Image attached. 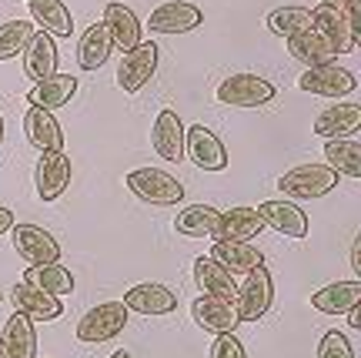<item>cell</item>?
<instances>
[{
    "label": "cell",
    "instance_id": "obj_1",
    "mask_svg": "<svg viewBox=\"0 0 361 358\" xmlns=\"http://www.w3.org/2000/svg\"><path fill=\"white\" fill-rule=\"evenodd\" d=\"M124 184H128V191L137 201L154 208H174L184 198V184L174 174L161 171V167H137V171H130L124 178Z\"/></svg>",
    "mask_w": 361,
    "mask_h": 358
},
{
    "label": "cell",
    "instance_id": "obj_2",
    "mask_svg": "<svg viewBox=\"0 0 361 358\" xmlns=\"http://www.w3.org/2000/svg\"><path fill=\"white\" fill-rule=\"evenodd\" d=\"M284 198H301V201H314L324 198L338 188V174L328 165H298L291 171H284L278 178Z\"/></svg>",
    "mask_w": 361,
    "mask_h": 358
},
{
    "label": "cell",
    "instance_id": "obj_3",
    "mask_svg": "<svg viewBox=\"0 0 361 358\" xmlns=\"http://www.w3.org/2000/svg\"><path fill=\"white\" fill-rule=\"evenodd\" d=\"M214 97L228 107H264L278 97V88L261 74H228L218 84Z\"/></svg>",
    "mask_w": 361,
    "mask_h": 358
},
{
    "label": "cell",
    "instance_id": "obj_4",
    "mask_svg": "<svg viewBox=\"0 0 361 358\" xmlns=\"http://www.w3.org/2000/svg\"><path fill=\"white\" fill-rule=\"evenodd\" d=\"M274 305V278L264 265L251 268L245 275V285L234 292V308L241 321H261Z\"/></svg>",
    "mask_w": 361,
    "mask_h": 358
},
{
    "label": "cell",
    "instance_id": "obj_5",
    "mask_svg": "<svg viewBox=\"0 0 361 358\" xmlns=\"http://www.w3.org/2000/svg\"><path fill=\"white\" fill-rule=\"evenodd\" d=\"M130 311L124 308V302H104V305L90 308L87 315L78 321V342L84 345H101V342H111L124 332Z\"/></svg>",
    "mask_w": 361,
    "mask_h": 358
},
{
    "label": "cell",
    "instance_id": "obj_6",
    "mask_svg": "<svg viewBox=\"0 0 361 358\" xmlns=\"http://www.w3.org/2000/svg\"><path fill=\"white\" fill-rule=\"evenodd\" d=\"M298 88L314 94V97L338 101V97H348V94L358 90V77L331 61V64H322V67H305V74L298 77Z\"/></svg>",
    "mask_w": 361,
    "mask_h": 358
},
{
    "label": "cell",
    "instance_id": "obj_7",
    "mask_svg": "<svg viewBox=\"0 0 361 358\" xmlns=\"http://www.w3.org/2000/svg\"><path fill=\"white\" fill-rule=\"evenodd\" d=\"M154 71H157V44L154 40H141L137 47H130L121 57L117 88L124 90V94H137V90L147 88V80L154 77Z\"/></svg>",
    "mask_w": 361,
    "mask_h": 358
},
{
    "label": "cell",
    "instance_id": "obj_8",
    "mask_svg": "<svg viewBox=\"0 0 361 358\" xmlns=\"http://www.w3.org/2000/svg\"><path fill=\"white\" fill-rule=\"evenodd\" d=\"M184 161H191L201 171H224L228 167V148L211 128L194 124L184 134Z\"/></svg>",
    "mask_w": 361,
    "mask_h": 358
},
{
    "label": "cell",
    "instance_id": "obj_9",
    "mask_svg": "<svg viewBox=\"0 0 361 358\" xmlns=\"http://www.w3.org/2000/svg\"><path fill=\"white\" fill-rule=\"evenodd\" d=\"M11 238H13L17 255L24 258V261H30V265L61 261V241L47 228H40V225H13Z\"/></svg>",
    "mask_w": 361,
    "mask_h": 358
},
{
    "label": "cell",
    "instance_id": "obj_10",
    "mask_svg": "<svg viewBox=\"0 0 361 358\" xmlns=\"http://www.w3.org/2000/svg\"><path fill=\"white\" fill-rule=\"evenodd\" d=\"M204 24V11L197 7V4H188V0H168V4H161L151 11L147 17V27L154 30V34H191L197 27Z\"/></svg>",
    "mask_w": 361,
    "mask_h": 358
},
{
    "label": "cell",
    "instance_id": "obj_11",
    "mask_svg": "<svg viewBox=\"0 0 361 358\" xmlns=\"http://www.w3.org/2000/svg\"><path fill=\"white\" fill-rule=\"evenodd\" d=\"M184 134H188V124L178 117V111L164 107V111H157L154 124H151V148L168 165H180L184 161Z\"/></svg>",
    "mask_w": 361,
    "mask_h": 358
},
{
    "label": "cell",
    "instance_id": "obj_12",
    "mask_svg": "<svg viewBox=\"0 0 361 358\" xmlns=\"http://www.w3.org/2000/svg\"><path fill=\"white\" fill-rule=\"evenodd\" d=\"M71 157L64 151H44L34 167V184H37L40 201H57L71 188Z\"/></svg>",
    "mask_w": 361,
    "mask_h": 358
},
{
    "label": "cell",
    "instance_id": "obj_13",
    "mask_svg": "<svg viewBox=\"0 0 361 358\" xmlns=\"http://www.w3.org/2000/svg\"><path fill=\"white\" fill-rule=\"evenodd\" d=\"M191 318H194L197 328H204V332H211V335L234 332V328L241 325L238 308H234V298H214V294H201V298H194Z\"/></svg>",
    "mask_w": 361,
    "mask_h": 358
},
{
    "label": "cell",
    "instance_id": "obj_14",
    "mask_svg": "<svg viewBox=\"0 0 361 358\" xmlns=\"http://www.w3.org/2000/svg\"><path fill=\"white\" fill-rule=\"evenodd\" d=\"M258 217L264 221V228H274L278 234H288V238H305L308 234V215L305 208H298L291 198H278V201H261Z\"/></svg>",
    "mask_w": 361,
    "mask_h": 358
},
{
    "label": "cell",
    "instance_id": "obj_15",
    "mask_svg": "<svg viewBox=\"0 0 361 358\" xmlns=\"http://www.w3.org/2000/svg\"><path fill=\"white\" fill-rule=\"evenodd\" d=\"M361 128V104L358 101H338L331 107H324L322 114L314 117L311 134H318L324 141H335V138H348Z\"/></svg>",
    "mask_w": 361,
    "mask_h": 358
},
{
    "label": "cell",
    "instance_id": "obj_16",
    "mask_svg": "<svg viewBox=\"0 0 361 358\" xmlns=\"http://www.w3.org/2000/svg\"><path fill=\"white\" fill-rule=\"evenodd\" d=\"M124 308L137 311V315H147V318L151 315H171V311H178V294L161 282H144L134 285L130 292H124Z\"/></svg>",
    "mask_w": 361,
    "mask_h": 358
},
{
    "label": "cell",
    "instance_id": "obj_17",
    "mask_svg": "<svg viewBox=\"0 0 361 358\" xmlns=\"http://www.w3.org/2000/svg\"><path fill=\"white\" fill-rule=\"evenodd\" d=\"M11 302H13V311H24L30 321H57L61 315H64L61 298L40 292V288H34V285H27V282L13 285V288H11Z\"/></svg>",
    "mask_w": 361,
    "mask_h": 358
},
{
    "label": "cell",
    "instance_id": "obj_18",
    "mask_svg": "<svg viewBox=\"0 0 361 358\" xmlns=\"http://www.w3.org/2000/svg\"><path fill=\"white\" fill-rule=\"evenodd\" d=\"M104 27H107V37H111V47H117L121 54H128L130 47L141 44V20L137 13L130 11L128 4H107L104 7Z\"/></svg>",
    "mask_w": 361,
    "mask_h": 358
},
{
    "label": "cell",
    "instance_id": "obj_19",
    "mask_svg": "<svg viewBox=\"0 0 361 358\" xmlns=\"http://www.w3.org/2000/svg\"><path fill=\"white\" fill-rule=\"evenodd\" d=\"M261 231H264V221L255 208H231V211H221L211 241H255Z\"/></svg>",
    "mask_w": 361,
    "mask_h": 358
},
{
    "label": "cell",
    "instance_id": "obj_20",
    "mask_svg": "<svg viewBox=\"0 0 361 358\" xmlns=\"http://www.w3.org/2000/svg\"><path fill=\"white\" fill-rule=\"evenodd\" d=\"M311 30H318L335 54H351L358 47V40L351 37V30H348V24H345V17H341L338 7L318 4V7L311 11Z\"/></svg>",
    "mask_w": 361,
    "mask_h": 358
},
{
    "label": "cell",
    "instance_id": "obj_21",
    "mask_svg": "<svg viewBox=\"0 0 361 358\" xmlns=\"http://www.w3.org/2000/svg\"><path fill=\"white\" fill-rule=\"evenodd\" d=\"M24 134H27V141L34 144L40 154L44 151H64V131H61V124H57L54 111H44V107H27Z\"/></svg>",
    "mask_w": 361,
    "mask_h": 358
},
{
    "label": "cell",
    "instance_id": "obj_22",
    "mask_svg": "<svg viewBox=\"0 0 361 358\" xmlns=\"http://www.w3.org/2000/svg\"><path fill=\"white\" fill-rule=\"evenodd\" d=\"M361 305V282L351 278V282H331L318 288L311 294V308L322 311V315H345L351 308Z\"/></svg>",
    "mask_w": 361,
    "mask_h": 358
},
{
    "label": "cell",
    "instance_id": "obj_23",
    "mask_svg": "<svg viewBox=\"0 0 361 358\" xmlns=\"http://www.w3.org/2000/svg\"><path fill=\"white\" fill-rule=\"evenodd\" d=\"M24 74L37 84L44 77L57 74V44H54L51 34H44V30H34V37L27 40L24 51Z\"/></svg>",
    "mask_w": 361,
    "mask_h": 358
},
{
    "label": "cell",
    "instance_id": "obj_24",
    "mask_svg": "<svg viewBox=\"0 0 361 358\" xmlns=\"http://www.w3.org/2000/svg\"><path fill=\"white\" fill-rule=\"evenodd\" d=\"M211 258H214V261H218V265L228 271L231 278H238V275H247L251 268L264 265V255H261V251L251 241H214V248H211Z\"/></svg>",
    "mask_w": 361,
    "mask_h": 358
},
{
    "label": "cell",
    "instance_id": "obj_25",
    "mask_svg": "<svg viewBox=\"0 0 361 358\" xmlns=\"http://www.w3.org/2000/svg\"><path fill=\"white\" fill-rule=\"evenodd\" d=\"M30 24L51 34V37H71L74 34V17L64 0H30Z\"/></svg>",
    "mask_w": 361,
    "mask_h": 358
},
{
    "label": "cell",
    "instance_id": "obj_26",
    "mask_svg": "<svg viewBox=\"0 0 361 358\" xmlns=\"http://www.w3.org/2000/svg\"><path fill=\"white\" fill-rule=\"evenodd\" d=\"M74 94H78V77L74 74H51V77H44V80L34 84V90L27 94V101H30V107L57 111V107L71 104Z\"/></svg>",
    "mask_w": 361,
    "mask_h": 358
},
{
    "label": "cell",
    "instance_id": "obj_27",
    "mask_svg": "<svg viewBox=\"0 0 361 358\" xmlns=\"http://www.w3.org/2000/svg\"><path fill=\"white\" fill-rule=\"evenodd\" d=\"M0 345L7 358H37V335H34V321L24 311H13L4 332H0Z\"/></svg>",
    "mask_w": 361,
    "mask_h": 358
},
{
    "label": "cell",
    "instance_id": "obj_28",
    "mask_svg": "<svg viewBox=\"0 0 361 358\" xmlns=\"http://www.w3.org/2000/svg\"><path fill=\"white\" fill-rule=\"evenodd\" d=\"M288 44V54L295 57L298 64H305V67H322V64H331L338 54L328 47V40L318 34V30H301V34H295V37H288L284 40Z\"/></svg>",
    "mask_w": 361,
    "mask_h": 358
},
{
    "label": "cell",
    "instance_id": "obj_29",
    "mask_svg": "<svg viewBox=\"0 0 361 358\" xmlns=\"http://www.w3.org/2000/svg\"><path fill=\"white\" fill-rule=\"evenodd\" d=\"M111 51L114 47H111V37H107V27H104V20H97L78 40V67L80 71H97V67L107 64Z\"/></svg>",
    "mask_w": 361,
    "mask_h": 358
},
{
    "label": "cell",
    "instance_id": "obj_30",
    "mask_svg": "<svg viewBox=\"0 0 361 358\" xmlns=\"http://www.w3.org/2000/svg\"><path fill=\"white\" fill-rule=\"evenodd\" d=\"M194 285L201 288V294H214V298H234L238 292L234 278L211 255L194 258Z\"/></svg>",
    "mask_w": 361,
    "mask_h": 358
},
{
    "label": "cell",
    "instance_id": "obj_31",
    "mask_svg": "<svg viewBox=\"0 0 361 358\" xmlns=\"http://www.w3.org/2000/svg\"><path fill=\"white\" fill-rule=\"evenodd\" d=\"M27 285H34L40 292L54 294V298H64V294H74V275L71 268H64L61 261H51V265H30L24 275Z\"/></svg>",
    "mask_w": 361,
    "mask_h": 358
},
{
    "label": "cell",
    "instance_id": "obj_32",
    "mask_svg": "<svg viewBox=\"0 0 361 358\" xmlns=\"http://www.w3.org/2000/svg\"><path fill=\"white\" fill-rule=\"evenodd\" d=\"M324 165L331 167L338 178H361V144L351 141V138L324 141Z\"/></svg>",
    "mask_w": 361,
    "mask_h": 358
},
{
    "label": "cell",
    "instance_id": "obj_33",
    "mask_svg": "<svg viewBox=\"0 0 361 358\" xmlns=\"http://www.w3.org/2000/svg\"><path fill=\"white\" fill-rule=\"evenodd\" d=\"M221 211L211 205H188L180 208L178 217H174V231L184 234V238H211L214 228H218Z\"/></svg>",
    "mask_w": 361,
    "mask_h": 358
},
{
    "label": "cell",
    "instance_id": "obj_34",
    "mask_svg": "<svg viewBox=\"0 0 361 358\" xmlns=\"http://www.w3.org/2000/svg\"><path fill=\"white\" fill-rule=\"evenodd\" d=\"M264 24L274 37H295L301 30H308L311 27V11L308 7H295V4H288V7H274V11L264 17Z\"/></svg>",
    "mask_w": 361,
    "mask_h": 358
},
{
    "label": "cell",
    "instance_id": "obj_35",
    "mask_svg": "<svg viewBox=\"0 0 361 358\" xmlns=\"http://www.w3.org/2000/svg\"><path fill=\"white\" fill-rule=\"evenodd\" d=\"M37 27L30 24V17H13L0 24V61H11L27 47V40L34 37Z\"/></svg>",
    "mask_w": 361,
    "mask_h": 358
},
{
    "label": "cell",
    "instance_id": "obj_36",
    "mask_svg": "<svg viewBox=\"0 0 361 358\" xmlns=\"http://www.w3.org/2000/svg\"><path fill=\"white\" fill-rule=\"evenodd\" d=\"M314 358H355V348L341 332H324Z\"/></svg>",
    "mask_w": 361,
    "mask_h": 358
},
{
    "label": "cell",
    "instance_id": "obj_37",
    "mask_svg": "<svg viewBox=\"0 0 361 358\" xmlns=\"http://www.w3.org/2000/svg\"><path fill=\"white\" fill-rule=\"evenodd\" d=\"M211 358H247L241 338L234 332H224V335H214L211 342Z\"/></svg>",
    "mask_w": 361,
    "mask_h": 358
},
{
    "label": "cell",
    "instance_id": "obj_38",
    "mask_svg": "<svg viewBox=\"0 0 361 358\" xmlns=\"http://www.w3.org/2000/svg\"><path fill=\"white\" fill-rule=\"evenodd\" d=\"M338 11H341L345 24H348L351 37L361 40V0H341V4H338Z\"/></svg>",
    "mask_w": 361,
    "mask_h": 358
},
{
    "label": "cell",
    "instance_id": "obj_39",
    "mask_svg": "<svg viewBox=\"0 0 361 358\" xmlns=\"http://www.w3.org/2000/svg\"><path fill=\"white\" fill-rule=\"evenodd\" d=\"M11 228H13V211L0 205V234H7Z\"/></svg>",
    "mask_w": 361,
    "mask_h": 358
},
{
    "label": "cell",
    "instance_id": "obj_40",
    "mask_svg": "<svg viewBox=\"0 0 361 358\" xmlns=\"http://www.w3.org/2000/svg\"><path fill=\"white\" fill-rule=\"evenodd\" d=\"M345 315H348V325H351V328H361V305L351 308V311H345Z\"/></svg>",
    "mask_w": 361,
    "mask_h": 358
},
{
    "label": "cell",
    "instance_id": "obj_41",
    "mask_svg": "<svg viewBox=\"0 0 361 358\" xmlns=\"http://www.w3.org/2000/svg\"><path fill=\"white\" fill-rule=\"evenodd\" d=\"M318 4H324V7H338L341 0H318Z\"/></svg>",
    "mask_w": 361,
    "mask_h": 358
},
{
    "label": "cell",
    "instance_id": "obj_42",
    "mask_svg": "<svg viewBox=\"0 0 361 358\" xmlns=\"http://www.w3.org/2000/svg\"><path fill=\"white\" fill-rule=\"evenodd\" d=\"M111 358H134V355H130V352H114Z\"/></svg>",
    "mask_w": 361,
    "mask_h": 358
},
{
    "label": "cell",
    "instance_id": "obj_43",
    "mask_svg": "<svg viewBox=\"0 0 361 358\" xmlns=\"http://www.w3.org/2000/svg\"><path fill=\"white\" fill-rule=\"evenodd\" d=\"M0 144H4V114H0Z\"/></svg>",
    "mask_w": 361,
    "mask_h": 358
},
{
    "label": "cell",
    "instance_id": "obj_44",
    "mask_svg": "<svg viewBox=\"0 0 361 358\" xmlns=\"http://www.w3.org/2000/svg\"><path fill=\"white\" fill-rule=\"evenodd\" d=\"M0 358H7V352H4V345H0Z\"/></svg>",
    "mask_w": 361,
    "mask_h": 358
},
{
    "label": "cell",
    "instance_id": "obj_45",
    "mask_svg": "<svg viewBox=\"0 0 361 358\" xmlns=\"http://www.w3.org/2000/svg\"><path fill=\"white\" fill-rule=\"evenodd\" d=\"M0 302H4V292H0Z\"/></svg>",
    "mask_w": 361,
    "mask_h": 358
},
{
    "label": "cell",
    "instance_id": "obj_46",
    "mask_svg": "<svg viewBox=\"0 0 361 358\" xmlns=\"http://www.w3.org/2000/svg\"><path fill=\"white\" fill-rule=\"evenodd\" d=\"M27 4H30V0H27Z\"/></svg>",
    "mask_w": 361,
    "mask_h": 358
}]
</instances>
